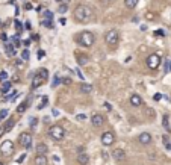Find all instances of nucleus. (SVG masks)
I'll list each match as a JSON object with an SVG mask.
<instances>
[{
    "instance_id": "obj_1",
    "label": "nucleus",
    "mask_w": 171,
    "mask_h": 165,
    "mask_svg": "<svg viewBox=\"0 0 171 165\" xmlns=\"http://www.w3.org/2000/svg\"><path fill=\"white\" fill-rule=\"evenodd\" d=\"M93 17V11L88 5H77L74 9V18L79 23H83L86 20H89Z\"/></svg>"
},
{
    "instance_id": "obj_2",
    "label": "nucleus",
    "mask_w": 171,
    "mask_h": 165,
    "mask_svg": "<svg viewBox=\"0 0 171 165\" xmlns=\"http://www.w3.org/2000/svg\"><path fill=\"white\" fill-rule=\"evenodd\" d=\"M94 33L93 32H89V30H85V32H80V33H77V36H76V41L82 46V47H91L93 44H94Z\"/></svg>"
},
{
    "instance_id": "obj_3",
    "label": "nucleus",
    "mask_w": 171,
    "mask_h": 165,
    "mask_svg": "<svg viewBox=\"0 0 171 165\" xmlns=\"http://www.w3.org/2000/svg\"><path fill=\"white\" fill-rule=\"evenodd\" d=\"M49 79V70L47 68H40L36 71V74L33 76V80H32V88H40L41 85H44Z\"/></svg>"
},
{
    "instance_id": "obj_4",
    "label": "nucleus",
    "mask_w": 171,
    "mask_h": 165,
    "mask_svg": "<svg viewBox=\"0 0 171 165\" xmlns=\"http://www.w3.org/2000/svg\"><path fill=\"white\" fill-rule=\"evenodd\" d=\"M104 43L108 46H117L120 43V33L115 29H111L104 33Z\"/></svg>"
},
{
    "instance_id": "obj_5",
    "label": "nucleus",
    "mask_w": 171,
    "mask_h": 165,
    "mask_svg": "<svg viewBox=\"0 0 171 165\" xmlns=\"http://www.w3.org/2000/svg\"><path fill=\"white\" fill-rule=\"evenodd\" d=\"M49 135L55 140V141H61V140H64V136H65V130H64V127H61V126H51L49 129Z\"/></svg>"
},
{
    "instance_id": "obj_6",
    "label": "nucleus",
    "mask_w": 171,
    "mask_h": 165,
    "mask_svg": "<svg viewBox=\"0 0 171 165\" xmlns=\"http://www.w3.org/2000/svg\"><path fill=\"white\" fill-rule=\"evenodd\" d=\"M159 65H161V56L159 55L153 53L147 58V67L150 70H156V68H159Z\"/></svg>"
},
{
    "instance_id": "obj_7",
    "label": "nucleus",
    "mask_w": 171,
    "mask_h": 165,
    "mask_svg": "<svg viewBox=\"0 0 171 165\" xmlns=\"http://www.w3.org/2000/svg\"><path fill=\"white\" fill-rule=\"evenodd\" d=\"M12 152H14V142L12 141L6 140V141H3L0 144V153H2V155L9 156V155H12Z\"/></svg>"
},
{
    "instance_id": "obj_8",
    "label": "nucleus",
    "mask_w": 171,
    "mask_h": 165,
    "mask_svg": "<svg viewBox=\"0 0 171 165\" xmlns=\"http://www.w3.org/2000/svg\"><path fill=\"white\" fill-rule=\"evenodd\" d=\"M18 142L25 147V148H30L32 147V135L29 132H23L20 136H18Z\"/></svg>"
},
{
    "instance_id": "obj_9",
    "label": "nucleus",
    "mask_w": 171,
    "mask_h": 165,
    "mask_svg": "<svg viewBox=\"0 0 171 165\" xmlns=\"http://www.w3.org/2000/svg\"><path fill=\"white\" fill-rule=\"evenodd\" d=\"M115 142V135L112 133V132H104L103 135H101V144L104 145V147H109V145H112Z\"/></svg>"
},
{
    "instance_id": "obj_10",
    "label": "nucleus",
    "mask_w": 171,
    "mask_h": 165,
    "mask_svg": "<svg viewBox=\"0 0 171 165\" xmlns=\"http://www.w3.org/2000/svg\"><path fill=\"white\" fill-rule=\"evenodd\" d=\"M91 123H93L94 127H101V126L104 124V117H103L101 114H94V115L91 117Z\"/></svg>"
},
{
    "instance_id": "obj_11",
    "label": "nucleus",
    "mask_w": 171,
    "mask_h": 165,
    "mask_svg": "<svg viewBox=\"0 0 171 165\" xmlns=\"http://www.w3.org/2000/svg\"><path fill=\"white\" fill-rule=\"evenodd\" d=\"M112 158H114L117 162H123V161H126V152L121 150V148H115V150L112 152Z\"/></svg>"
},
{
    "instance_id": "obj_12",
    "label": "nucleus",
    "mask_w": 171,
    "mask_h": 165,
    "mask_svg": "<svg viewBox=\"0 0 171 165\" xmlns=\"http://www.w3.org/2000/svg\"><path fill=\"white\" fill-rule=\"evenodd\" d=\"M138 141H139V144H142V145H148V144L151 142V135H150L148 132H142V133L138 136Z\"/></svg>"
},
{
    "instance_id": "obj_13",
    "label": "nucleus",
    "mask_w": 171,
    "mask_h": 165,
    "mask_svg": "<svg viewBox=\"0 0 171 165\" xmlns=\"http://www.w3.org/2000/svg\"><path fill=\"white\" fill-rule=\"evenodd\" d=\"M130 105H132L133 108H139V106L142 105V98H141L138 94L130 95Z\"/></svg>"
},
{
    "instance_id": "obj_14",
    "label": "nucleus",
    "mask_w": 171,
    "mask_h": 165,
    "mask_svg": "<svg viewBox=\"0 0 171 165\" xmlns=\"http://www.w3.org/2000/svg\"><path fill=\"white\" fill-rule=\"evenodd\" d=\"M47 152H49V147H47L44 142L36 144V147H35V153H36V155H46Z\"/></svg>"
},
{
    "instance_id": "obj_15",
    "label": "nucleus",
    "mask_w": 171,
    "mask_h": 165,
    "mask_svg": "<svg viewBox=\"0 0 171 165\" xmlns=\"http://www.w3.org/2000/svg\"><path fill=\"white\" fill-rule=\"evenodd\" d=\"M77 162L80 165H88L89 162V156L86 155V153H80L79 156H77Z\"/></svg>"
},
{
    "instance_id": "obj_16",
    "label": "nucleus",
    "mask_w": 171,
    "mask_h": 165,
    "mask_svg": "<svg viewBox=\"0 0 171 165\" xmlns=\"http://www.w3.org/2000/svg\"><path fill=\"white\" fill-rule=\"evenodd\" d=\"M80 93H83V94H91V93H93V85H91V83H82V85H80Z\"/></svg>"
},
{
    "instance_id": "obj_17",
    "label": "nucleus",
    "mask_w": 171,
    "mask_h": 165,
    "mask_svg": "<svg viewBox=\"0 0 171 165\" xmlns=\"http://www.w3.org/2000/svg\"><path fill=\"white\" fill-rule=\"evenodd\" d=\"M35 164L36 165H47V156H46V155H36Z\"/></svg>"
},
{
    "instance_id": "obj_18",
    "label": "nucleus",
    "mask_w": 171,
    "mask_h": 165,
    "mask_svg": "<svg viewBox=\"0 0 171 165\" xmlns=\"http://www.w3.org/2000/svg\"><path fill=\"white\" fill-rule=\"evenodd\" d=\"M11 86H12V83H11V82H8V80H5V82L2 83V86H0V91H2L3 94H6V93L11 90Z\"/></svg>"
},
{
    "instance_id": "obj_19",
    "label": "nucleus",
    "mask_w": 171,
    "mask_h": 165,
    "mask_svg": "<svg viewBox=\"0 0 171 165\" xmlns=\"http://www.w3.org/2000/svg\"><path fill=\"white\" fill-rule=\"evenodd\" d=\"M47 105H49V97L47 95H41V102L38 105V109H44Z\"/></svg>"
},
{
    "instance_id": "obj_20",
    "label": "nucleus",
    "mask_w": 171,
    "mask_h": 165,
    "mask_svg": "<svg viewBox=\"0 0 171 165\" xmlns=\"http://www.w3.org/2000/svg\"><path fill=\"white\" fill-rule=\"evenodd\" d=\"M14 126H15V121H14V118L8 120V121H6V124L3 126V129H5V133H6V132H9V130H11Z\"/></svg>"
},
{
    "instance_id": "obj_21",
    "label": "nucleus",
    "mask_w": 171,
    "mask_h": 165,
    "mask_svg": "<svg viewBox=\"0 0 171 165\" xmlns=\"http://www.w3.org/2000/svg\"><path fill=\"white\" fill-rule=\"evenodd\" d=\"M27 106H29V100H26V102H23V103H20V105H18V108H17V112H18V114H23L26 109H27Z\"/></svg>"
},
{
    "instance_id": "obj_22",
    "label": "nucleus",
    "mask_w": 171,
    "mask_h": 165,
    "mask_svg": "<svg viewBox=\"0 0 171 165\" xmlns=\"http://www.w3.org/2000/svg\"><path fill=\"white\" fill-rule=\"evenodd\" d=\"M77 64H79V65H86V64H88V58L83 56V55H79V56H77Z\"/></svg>"
},
{
    "instance_id": "obj_23",
    "label": "nucleus",
    "mask_w": 171,
    "mask_h": 165,
    "mask_svg": "<svg viewBox=\"0 0 171 165\" xmlns=\"http://www.w3.org/2000/svg\"><path fill=\"white\" fill-rule=\"evenodd\" d=\"M5 47H6V53H8V56H14V55H15V48H14L12 44H6Z\"/></svg>"
},
{
    "instance_id": "obj_24",
    "label": "nucleus",
    "mask_w": 171,
    "mask_h": 165,
    "mask_svg": "<svg viewBox=\"0 0 171 165\" xmlns=\"http://www.w3.org/2000/svg\"><path fill=\"white\" fill-rule=\"evenodd\" d=\"M124 3H126V6H127L129 9H133V8L138 5V0H124Z\"/></svg>"
},
{
    "instance_id": "obj_25",
    "label": "nucleus",
    "mask_w": 171,
    "mask_h": 165,
    "mask_svg": "<svg viewBox=\"0 0 171 165\" xmlns=\"http://www.w3.org/2000/svg\"><path fill=\"white\" fill-rule=\"evenodd\" d=\"M162 124H164L165 130H167V132H170V124H168V115H164V117H162Z\"/></svg>"
},
{
    "instance_id": "obj_26",
    "label": "nucleus",
    "mask_w": 171,
    "mask_h": 165,
    "mask_svg": "<svg viewBox=\"0 0 171 165\" xmlns=\"http://www.w3.org/2000/svg\"><path fill=\"white\" fill-rule=\"evenodd\" d=\"M68 11V6H67V3H61L59 5V9H58V12L59 14H65Z\"/></svg>"
},
{
    "instance_id": "obj_27",
    "label": "nucleus",
    "mask_w": 171,
    "mask_h": 165,
    "mask_svg": "<svg viewBox=\"0 0 171 165\" xmlns=\"http://www.w3.org/2000/svg\"><path fill=\"white\" fill-rule=\"evenodd\" d=\"M29 58H30V52H29L27 48H25V50L21 52V59H23V61H27Z\"/></svg>"
},
{
    "instance_id": "obj_28",
    "label": "nucleus",
    "mask_w": 171,
    "mask_h": 165,
    "mask_svg": "<svg viewBox=\"0 0 171 165\" xmlns=\"http://www.w3.org/2000/svg\"><path fill=\"white\" fill-rule=\"evenodd\" d=\"M162 140H164V144H165V148H167V150H171V142L168 141V136L165 135Z\"/></svg>"
},
{
    "instance_id": "obj_29",
    "label": "nucleus",
    "mask_w": 171,
    "mask_h": 165,
    "mask_svg": "<svg viewBox=\"0 0 171 165\" xmlns=\"http://www.w3.org/2000/svg\"><path fill=\"white\" fill-rule=\"evenodd\" d=\"M15 67L21 70V68L25 67V61H23V59H17V61H15Z\"/></svg>"
},
{
    "instance_id": "obj_30",
    "label": "nucleus",
    "mask_w": 171,
    "mask_h": 165,
    "mask_svg": "<svg viewBox=\"0 0 171 165\" xmlns=\"http://www.w3.org/2000/svg\"><path fill=\"white\" fill-rule=\"evenodd\" d=\"M146 115L147 117H150V118H153L154 117V111H153L151 108H146Z\"/></svg>"
},
{
    "instance_id": "obj_31",
    "label": "nucleus",
    "mask_w": 171,
    "mask_h": 165,
    "mask_svg": "<svg viewBox=\"0 0 171 165\" xmlns=\"http://www.w3.org/2000/svg\"><path fill=\"white\" fill-rule=\"evenodd\" d=\"M43 26H44V27H49V29H51V27H53V23H51V20H43Z\"/></svg>"
},
{
    "instance_id": "obj_32",
    "label": "nucleus",
    "mask_w": 171,
    "mask_h": 165,
    "mask_svg": "<svg viewBox=\"0 0 171 165\" xmlns=\"http://www.w3.org/2000/svg\"><path fill=\"white\" fill-rule=\"evenodd\" d=\"M59 80H62V79H59V74H56V76H55V79H53L51 86H58V85H59Z\"/></svg>"
},
{
    "instance_id": "obj_33",
    "label": "nucleus",
    "mask_w": 171,
    "mask_h": 165,
    "mask_svg": "<svg viewBox=\"0 0 171 165\" xmlns=\"http://www.w3.org/2000/svg\"><path fill=\"white\" fill-rule=\"evenodd\" d=\"M154 35L159 36V38H162V36H165V32H164L162 29H159V30H154Z\"/></svg>"
},
{
    "instance_id": "obj_34",
    "label": "nucleus",
    "mask_w": 171,
    "mask_h": 165,
    "mask_svg": "<svg viewBox=\"0 0 171 165\" xmlns=\"http://www.w3.org/2000/svg\"><path fill=\"white\" fill-rule=\"evenodd\" d=\"M44 17H46V20H51V18H53V12L46 11V12H44Z\"/></svg>"
},
{
    "instance_id": "obj_35",
    "label": "nucleus",
    "mask_w": 171,
    "mask_h": 165,
    "mask_svg": "<svg viewBox=\"0 0 171 165\" xmlns=\"http://www.w3.org/2000/svg\"><path fill=\"white\" fill-rule=\"evenodd\" d=\"M76 120L77 121H85L86 120V115L85 114H79V115H76Z\"/></svg>"
},
{
    "instance_id": "obj_36",
    "label": "nucleus",
    "mask_w": 171,
    "mask_h": 165,
    "mask_svg": "<svg viewBox=\"0 0 171 165\" xmlns=\"http://www.w3.org/2000/svg\"><path fill=\"white\" fill-rule=\"evenodd\" d=\"M161 98H162V94H161V93H156V94L153 95V100H154V102H159Z\"/></svg>"
},
{
    "instance_id": "obj_37",
    "label": "nucleus",
    "mask_w": 171,
    "mask_h": 165,
    "mask_svg": "<svg viewBox=\"0 0 171 165\" xmlns=\"http://www.w3.org/2000/svg\"><path fill=\"white\" fill-rule=\"evenodd\" d=\"M14 23H15V27H17V30H18V32H20V30H21V29H23V26H21V23H20V21H18V20H15V21H14Z\"/></svg>"
},
{
    "instance_id": "obj_38",
    "label": "nucleus",
    "mask_w": 171,
    "mask_h": 165,
    "mask_svg": "<svg viewBox=\"0 0 171 165\" xmlns=\"http://www.w3.org/2000/svg\"><path fill=\"white\" fill-rule=\"evenodd\" d=\"M6 77H8V73L6 71H2L0 73V80H6Z\"/></svg>"
},
{
    "instance_id": "obj_39",
    "label": "nucleus",
    "mask_w": 171,
    "mask_h": 165,
    "mask_svg": "<svg viewBox=\"0 0 171 165\" xmlns=\"http://www.w3.org/2000/svg\"><path fill=\"white\" fill-rule=\"evenodd\" d=\"M29 120H30V127L33 129V127H35V124H36V118L30 117V118H29Z\"/></svg>"
},
{
    "instance_id": "obj_40",
    "label": "nucleus",
    "mask_w": 171,
    "mask_h": 165,
    "mask_svg": "<svg viewBox=\"0 0 171 165\" xmlns=\"http://www.w3.org/2000/svg\"><path fill=\"white\" fill-rule=\"evenodd\" d=\"M146 18H147V20H153V18H154V14H153V12H147Z\"/></svg>"
},
{
    "instance_id": "obj_41",
    "label": "nucleus",
    "mask_w": 171,
    "mask_h": 165,
    "mask_svg": "<svg viewBox=\"0 0 171 165\" xmlns=\"http://www.w3.org/2000/svg\"><path fill=\"white\" fill-rule=\"evenodd\" d=\"M25 158H26L25 153H23V155H20V158H17V162H18V164H21V162L25 161Z\"/></svg>"
},
{
    "instance_id": "obj_42",
    "label": "nucleus",
    "mask_w": 171,
    "mask_h": 165,
    "mask_svg": "<svg viewBox=\"0 0 171 165\" xmlns=\"http://www.w3.org/2000/svg\"><path fill=\"white\" fill-rule=\"evenodd\" d=\"M6 115H8V109H3V111H2V112H0V118H2V120H3V118L6 117Z\"/></svg>"
},
{
    "instance_id": "obj_43",
    "label": "nucleus",
    "mask_w": 171,
    "mask_h": 165,
    "mask_svg": "<svg viewBox=\"0 0 171 165\" xmlns=\"http://www.w3.org/2000/svg\"><path fill=\"white\" fill-rule=\"evenodd\" d=\"M170 61H171V59H168V61L165 62V67H164V71H165V73L170 70Z\"/></svg>"
},
{
    "instance_id": "obj_44",
    "label": "nucleus",
    "mask_w": 171,
    "mask_h": 165,
    "mask_svg": "<svg viewBox=\"0 0 171 165\" xmlns=\"http://www.w3.org/2000/svg\"><path fill=\"white\" fill-rule=\"evenodd\" d=\"M62 82H64L65 85H70V83H71V79H70V77H64V79H62Z\"/></svg>"
},
{
    "instance_id": "obj_45",
    "label": "nucleus",
    "mask_w": 171,
    "mask_h": 165,
    "mask_svg": "<svg viewBox=\"0 0 171 165\" xmlns=\"http://www.w3.org/2000/svg\"><path fill=\"white\" fill-rule=\"evenodd\" d=\"M30 40H33V41H38V40H40V36H38V35H35V33H32V35H30Z\"/></svg>"
},
{
    "instance_id": "obj_46",
    "label": "nucleus",
    "mask_w": 171,
    "mask_h": 165,
    "mask_svg": "<svg viewBox=\"0 0 171 165\" xmlns=\"http://www.w3.org/2000/svg\"><path fill=\"white\" fill-rule=\"evenodd\" d=\"M76 73H77V76H79L80 79H83V74L80 73V70H79V68H76Z\"/></svg>"
},
{
    "instance_id": "obj_47",
    "label": "nucleus",
    "mask_w": 171,
    "mask_h": 165,
    "mask_svg": "<svg viewBox=\"0 0 171 165\" xmlns=\"http://www.w3.org/2000/svg\"><path fill=\"white\" fill-rule=\"evenodd\" d=\"M59 23L62 24V26H65V24H67V20H65V18H64V17H62V18H61V20H59Z\"/></svg>"
},
{
    "instance_id": "obj_48",
    "label": "nucleus",
    "mask_w": 171,
    "mask_h": 165,
    "mask_svg": "<svg viewBox=\"0 0 171 165\" xmlns=\"http://www.w3.org/2000/svg\"><path fill=\"white\" fill-rule=\"evenodd\" d=\"M104 108H106V109H108V111H111V109H112V106H111V105H109V103H104Z\"/></svg>"
},
{
    "instance_id": "obj_49",
    "label": "nucleus",
    "mask_w": 171,
    "mask_h": 165,
    "mask_svg": "<svg viewBox=\"0 0 171 165\" xmlns=\"http://www.w3.org/2000/svg\"><path fill=\"white\" fill-rule=\"evenodd\" d=\"M2 40H3V41H6V40H8V36H6V33H2Z\"/></svg>"
},
{
    "instance_id": "obj_50",
    "label": "nucleus",
    "mask_w": 171,
    "mask_h": 165,
    "mask_svg": "<svg viewBox=\"0 0 171 165\" xmlns=\"http://www.w3.org/2000/svg\"><path fill=\"white\" fill-rule=\"evenodd\" d=\"M25 8H26V9H30V8H32V5H30V3H26Z\"/></svg>"
},
{
    "instance_id": "obj_51",
    "label": "nucleus",
    "mask_w": 171,
    "mask_h": 165,
    "mask_svg": "<svg viewBox=\"0 0 171 165\" xmlns=\"http://www.w3.org/2000/svg\"><path fill=\"white\" fill-rule=\"evenodd\" d=\"M53 115H55V117H58V115H59V112H58L56 109H53Z\"/></svg>"
},
{
    "instance_id": "obj_52",
    "label": "nucleus",
    "mask_w": 171,
    "mask_h": 165,
    "mask_svg": "<svg viewBox=\"0 0 171 165\" xmlns=\"http://www.w3.org/2000/svg\"><path fill=\"white\" fill-rule=\"evenodd\" d=\"M43 121H44V123H49L50 120H49V117H44V118H43Z\"/></svg>"
},
{
    "instance_id": "obj_53",
    "label": "nucleus",
    "mask_w": 171,
    "mask_h": 165,
    "mask_svg": "<svg viewBox=\"0 0 171 165\" xmlns=\"http://www.w3.org/2000/svg\"><path fill=\"white\" fill-rule=\"evenodd\" d=\"M3 133H5V129H3V127H0V136H2Z\"/></svg>"
},
{
    "instance_id": "obj_54",
    "label": "nucleus",
    "mask_w": 171,
    "mask_h": 165,
    "mask_svg": "<svg viewBox=\"0 0 171 165\" xmlns=\"http://www.w3.org/2000/svg\"><path fill=\"white\" fill-rule=\"evenodd\" d=\"M56 2H58V3H62V0H56Z\"/></svg>"
},
{
    "instance_id": "obj_55",
    "label": "nucleus",
    "mask_w": 171,
    "mask_h": 165,
    "mask_svg": "<svg viewBox=\"0 0 171 165\" xmlns=\"http://www.w3.org/2000/svg\"><path fill=\"white\" fill-rule=\"evenodd\" d=\"M170 71H171V61H170Z\"/></svg>"
},
{
    "instance_id": "obj_56",
    "label": "nucleus",
    "mask_w": 171,
    "mask_h": 165,
    "mask_svg": "<svg viewBox=\"0 0 171 165\" xmlns=\"http://www.w3.org/2000/svg\"><path fill=\"white\" fill-rule=\"evenodd\" d=\"M0 165H5V164H3V162H0Z\"/></svg>"
}]
</instances>
